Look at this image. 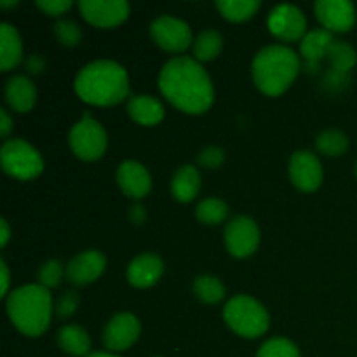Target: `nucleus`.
<instances>
[{
  "label": "nucleus",
  "instance_id": "20",
  "mask_svg": "<svg viewBox=\"0 0 357 357\" xmlns=\"http://www.w3.org/2000/svg\"><path fill=\"white\" fill-rule=\"evenodd\" d=\"M6 100L14 112H30L37 101V89L24 75H14L6 84Z\"/></svg>",
  "mask_w": 357,
  "mask_h": 357
},
{
  "label": "nucleus",
  "instance_id": "22",
  "mask_svg": "<svg viewBox=\"0 0 357 357\" xmlns=\"http://www.w3.org/2000/svg\"><path fill=\"white\" fill-rule=\"evenodd\" d=\"M23 58V42L16 28L9 23L0 24V68L9 72Z\"/></svg>",
  "mask_w": 357,
  "mask_h": 357
},
{
  "label": "nucleus",
  "instance_id": "3",
  "mask_svg": "<svg viewBox=\"0 0 357 357\" xmlns=\"http://www.w3.org/2000/svg\"><path fill=\"white\" fill-rule=\"evenodd\" d=\"M300 68L302 63L291 47L274 44L258 51L251 65V73L261 93L279 96L295 82Z\"/></svg>",
  "mask_w": 357,
  "mask_h": 357
},
{
  "label": "nucleus",
  "instance_id": "26",
  "mask_svg": "<svg viewBox=\"0 0 357 357\" xmlns=\"http://www.w3.org/2000/svg\"><path fill=\"white\" fill-rule=\"evenodd\" d=\"M220 14L229 21H246L260 9L258 0H218L216 2Z\"/></svg>",
  "mask_w": 357,
  "mask_h": 357
},
{
  "label": "nucleus",
  "instance_id": "39",
  "mask_svg": "<svg viewBox=\"0 0 357 357\" xmlns=\"http://www.w3.org/2000/svg\"><path fill=\"white\" fill-rule=\"evenodd\" d=\"M28 68H30L31 72H40V70L44 68V61H42L38 56H31L30 61H28Z\"/></svg>",
  "mask_w": 357,
  "mask_h": 357
},
{
  "label": "nucleus",
  "instance_id": "19",
  "mask_svg": "<svg viewBox=\"0 0 357 357\" xmlns=\"http://www.w3.org/2000/svg\"><path fill=\"white\" fill-rule=\"evenodd\" d=\"M335 38L331 31L324 30V28H316V30L309 31L305 37L300 42V51H302L303 59L309 72H316L317 66L321 65L328 54V49L333 44Z\"/></svg>",
  "mask_w": 357,
  "mask_h": 357
},
{
  "label": "nucleus",
  "instance_id": "10",
  "mask_svg": "<svg viewBox=\"0 0 357 357\" xmlns=\"http://www.w3.org/2000/svg\"><path fill=\"white\" fill-rule=\"evenodd\" d=\"M84 20L98 28H114L128 20L129 3L124 0H80Z\"/></svg>",
  "mask_w": 357,
  "mask_h": 357
},
{
  "label": "nucleus",
  "instance_id": "2",
  "mask_svg": "<svg viewBox=\"0 0 357 357\" xmlns=\"http://www.w3.org/2000/svg\"><path fill=\"white\" fill-rule=\"evenodd\" d=\"M75 93L82 101L98 107L117 105L128 96L129 77L119 63L98 59L79 72L75 79Z\"/></svg>",
  "mask_w": 357,
  "mask_h": 357
},
{
  "label": "nucleus",
  "instance_id": "29",
  "mask_svg": "<svg viewBox=\"0 0 357 357\" xmlns=\"http://www.w3.org/2000/svg\"><path fill=\"white\" fill-rule=\"evenodd\" d=\"M349 139L347 136L337 129H330L317 136L316 149L324 155H342L347 150Z\"/></svg>",
  "mask_w": 357,
  "mask_h": 357
},
{
  "label": "nucleus",
  "instance_id": "37",
  "mask_svg": "<svg viewBox=\"0 0 357 357\" xmlns=\"http://www.w3.org/2000/svg\"><path fill=\"white\" fill-rule=\"evenodd\" d=\"M0 274H2V293H0V296H6L7 293H9V282H10L9 268H7L6 261H0Z\"/></svg>",
  "mask_w": 357,
  "mask_h": 357
},
{
  "label": "nucleus",
  "instance_id": "18",
  "mask_svg": "<svg viewBox=\"0 0 357 357\" xmlns=\"http://www.w3.org/2000/svg\"><path fill=\"white\" fill-rule=\"evenodd\" d=\"M164 264L157 255L145 253L136 257L128 267V281L136 288H150L160 279Z\"/></svg>",
  "mask_w": 357,
  "mask_h": 357
},
{
  "label": "nucleus",
  "instance_id": "30",
  "mask_svg": "<svg viewBox=\"0 0 357 357\" xmlns=\"http://www.w3.org/2000/svg\"><path fill=\"white\" fill-rule=\"evenodd\" d=\"M257 357H300V352L293 342L286 338H272L261 345Z\"/></svg>",
  "mask_w": 357,
  "mask_h": 357
},
{
  "label": "nucleus",
  "instance_id": "5",
  "mask_svg": "<svg viewBox=\"0 0 357 357\" xmlns=\"http://www.w3.org/2000/svg\"><path fill=\"white\" fill-rule=\"evenodd\" d=\"M223 319L234 333L244 338H258L268 330V312L251 296H234L223 309Z\"/></svg>",
  "mask_w": 357,
  "mask_h": 357
},
{
  "label": "nucleus",
  "instance_id": "13",
  "mask_svg": "<svg viewBox=\"0 0 357 357\" xmlns=\"http://www.w3.org/2000/svg\"><path fill=\"white\" fill-rule=\"evenodd\" d=\"M139 331H142V326H139L138 317L129 312L117 314L108 321L103 330L105 347L115 352L126 351L138 340Z\"/></svg>",
  "mask_w": 357,
  "mask_h": 357
},
{
  "label": "nucleus",
  "instance_id": "14",
  "mask_svg": "<svg viewBox=\"0 0 357 357\" xmlns=\"http://www.w3.org/2000/svg\"><path fill=\"white\" fill-rule=\"evenodd\" d=\"M316 17L328 31H349L356 23V7L349 0H317Z\"/></svg>",
  "mask_w": 357,
  "mask_h": 357
},
{
  "label": "nucleus",
  "instance_id": "33",
  "mask_svg": "<svg viewBox=\"0 0 357 357\" xmlns=\"http://www.w3.org/2000/svg\"><path fill=\"white\" fill-rule=\"evenodd\" d=\"M77 307H79V295L75 291H65L58 298L54 309L59 317H68L75 312Z\"/></svg>",
  "mask_w": 357,
  "mask_h": 357
},
{
  "label": "nucleus",
  "instance_id": "8",
  "mask_svg": "<svg viewBox=\"0 0 357 357\" xmlns=\"http://www.w3.org/2000/svg\"><path fill=\"white\" fill-rule=\"evenodd\" d=\"M268 30L284 42L300 40L307 35L305 14L291 3H279L268 14Z\"/></svg>",
  "mask_w": 357,
  "mask_h": 357
},
{
  "label": "nucleus",
  "instance_id": "27",
  "mask_svg": "<svg viewBox=\"0 0 357 357\" xmlns=\"http://www.w3.org/2000/svg\"><path fill=\"white\" fill-rule=\"evenodd\" d=\"M194 295L201 302L213 305V303H218L223 300V296H225V286L215 275H201L194 282Z\"/></svg>",
  "mask_w": 357,
  "mask_h": 357
},
{
  "label": "nucleus",
  "instance_id": "11",
  "mask_svg": "<svg viewBox=\"0 0 357 357\" xmlns=\"http://www.w3.org/2000/svg\"><path fill=\"white\" fill-rule=\"evenodd\" d=\"M225 244L230 255L237 258H246L257 251L260 244V230L257 223L248 216H237L227 225Z\"/></svg>",
  "mask_w": 357,
  "mask_h": 357
},
{
  "label": "nucleus",
  "instance_id": "1",
  "mask_svg": "<svg viewBox=\"0 0 357 357\" xmlns=\"http://www.w3.org/2000/svg\"><path fill=\"white\" fill-rule=\"evenodd\" d=\"M159 89L171 105L187 114H202L215 100L211 77L195 58L169 59L159 73Z\"/></svg>",
  "mask_w": 357,
  "mask_h": 357
},
{
  "label": "nucleus",
  "instance_id": "12",
  "mask_svg": "<svg viewBox=\"0 0 357 357\" xmlns=\"http://www.w3.org/2000/svg\"><path fill=\"white\" fill-rule=\"evenodd\" d=\"M289 178L303 192H314L323 183V166L316 153L300 150L289 159Z\"/></svg>",
  "mask_w": 357,
  "mask_h": 357
},
{
  "label": "nucleus",
  "instance_id": "43",
  "mask_svg": "<svg viewBox=\"0 0 357 357\" xmlns=\"http://www.w3.org/2000/svg\"><path fill=\"white\" fill-rule=\"evenodd\" d=\"M356 176H357V164H356Z\"/></svg>",
  "mask_w": 357,
  "mask_h": 357
},
{
  "label": "nucleus",
  "instance_id": "31",
  "mask_svg": "<svg viewBox=\"0 0 357 357\" xmlns=\"http://www.w3.org/2000/svg\"><path fill=\"white\" fill-rule=\"evenodd\" d=\"M66 278V268L58 260H49L38 271V281L44 288H56L61 282V279Z\"/></svg>",
  "mask_w": 357,
  "mask_h": 357
},
{
  "label": "nucleus",
  "instance_id": "41",
  "mask_svg": "<svg viewBox=\"0 0 357 357\" xmlns=\"http://www.w3.org/2000/svg\"><path fill=\"white\" fill-rule=\"evenodd\" d=\"M87 357H119V356L110 354V352H94V354L87 356Z\"/></svg>",
  "mask_w": 357,
  "mask_h": 357
},
{
  "label": "nucleus",
  "instance_id": "28",
  "mask_svg": "<svg viewBox=\"0 0 357 357\" xmlns=\"http://www.w3.org/2000/svg\"><path fill=\"white\" fill-rule=\"evenodd\" d=\"M229 215V206L222 201V199L209 197L199 202L197 209H195V216L199 222L206 223V225H218Z\"/></svg>",
  "mask_w": 357,
  "mask_h": 357
},
{
  "label": "nucleus",
  "instance_id": "32",
  "mask_svg": "<svg viewBox=\"0 0 357 357\" xmlns=\"http://www.w3.org/2000/svg\"><path fill=\"white\" fill-rule=\"evenodd\" d=\"M54 33L58 37V40L61 42L63 45H68V47H73L80 42L82 38V30L77 23L70 20H59L58 23L54 24Z\"/></svg>",
  "mask_w": 357,
  "mask_h": 357
},
{
  "label": "nucleus",
  "instance_id": "6",
  "mask_svg": "<svg viewBox=\"0 0 357 357\" xmlns=\"http://www.w3.org/2000/svg\"><path fill=\"white\" fill-rule=\"evenodd\" d=\"M0 160L7 174L17 180H33L44 171V159L24 139H7L0 150Z\"/></svg>",
  "mask_w": 357,
  "mask_h": 357
},
{
  "label": "nucleus",
  "instance_id": "36",
  "mask_svg": "<svg viewBox=\"0 0 357 357\" xmlns=\"http://www.w3.org/2000/svg\"><path fill=\"white\" fill-rule=\"evenodd\" d=\"M10 129H13V121H10L9 114L6 110H0V135H2V138L9 136Z\"/></svg>",
  "mask_w": 357,
  "mask_h": 357
},
{
  "label": "nucleus",
  "instance_id": "9",
  "mask_svg": "<svg viewBox=\"0 0 357 357\" xmlns=\"http://www.w3.org/2000/svg\"><path fill=\"white\" fill-rule=\"evenodd\" d=\"M153 42L164 51L181 52L192 44V30L185 21L174 16H160L150 24Z\"/></svg>",
  "mask_w": 357,
  "mask_h": 357
},
{
  "label": "nucleus",
  "instance_id": "40",
  "mask_svg": "<svg viewBox=\"0 0 357 357\" xmlns=\"http://www.w3.org/2000/svg\"><path fill=\"white\" fill-rule=\"evenodd\" d=\"M131 218L135 223H143V220H145V211H143L142 206H135V208H132Z\"/></svg>",
  "mask_w": 357,
  "mask_h": 357
},
{
  "label": "nucleus",
  "instance_id": "25",
  "mask_svg": "<svg viewBox=\"0 0 357 357\" xmlns=\"http://www.w3.org/2000/svg\"><path fill=\"white\" fill-rule=\"evenodd\" d=\"M223 47V37L216 30H204L195 37L194 56L197 61H211Z\"/></svg>",
  "mask_w": 357,
  "mask_h": 357
},
{
  "label": "nucleus",
  "instance_id": "38",
  "mask_svg": "<svg viewBox=\"0 0 357 357\" xmlns=\"http://www.w3.org/2000/svg\"><path fill=\"white\" fill-rule=\"evenodd\" d=\"M0 246L6 248V244L9 243V237H10V229H9V223L6 222V220H2L0 222Z\"/></svg>",
  "mask_w": 357,
  "mask_h": 357
},
{
  "label": "nucleus",
  "instance_id": "16",
  "mask_svg": "<svg viewBox=\"0 0 357 357\" xmlns=\"http://www.w3.org/2000/svg\"><path fill=\"white\" fill-rule=\"evenodd\" d=\"M105 267H107V258L103 253L96 250L84 251L66 265V281L75 286L89 284L103 274Z\"/></svg>",
  "mask_w": 357,
  "mask_h": 357
},
{
  "label": "nucleus",
  "instance_id": "42",
  "mask_svg": "<svg viewBox=\"0 0 357 357\" xmlns=\"http://www.w3.org/2000/svg\"><path fill=\"white\" fill-rule=\"evenodd\" d=\"M17 2H6V0H2V2H0V6L2 7H13V6H16Z\"/></svg>",
  "mask_w": 357,
  "mask_h": 357
},
{
  "label": "nucleus",
  "instance_id": "4",
  "mask_svg": "<svg viewBox=\"0 0 357 357\" xmlns=\"http://www.w3.org/2000/svg\"><path fill=\"white\" fill-rule=\"evenodd\" d=\"M7 314L21 333L26 337H40L51 324V293L40 284L21 286L7 296Z\"/></svg>",
  "mask_w": 357,
  "mask_h": 357
},
{
  "label": "nucleus",
  "instance_id": "15",
  "mask_svg": "<svg viewBox=\"0 0 357 357\" xmlns=\"http://www.w3.org/2000/svg\"><path fill=\"white\" fill-rule=\"evenodd\" d=\"M326 59L331 65L326 73V84L331 89H342L349 82V73L357 63L354 47L344 40H335L328 49Z\"/></svg>",
  "mask_w": 357,
  "mask_h": 357
},
{
  "label": "nucleus",
  "instance_id": "34",
  "mask_svg": "<svg viewBox=\"0 0 357 357\" xmlns=\"http://www.w3.org/2000/svg\"><path fill=\"white\" fill-rule=\"evenodd\" d=\"M223 159H225V153H223V150L218 149V146H206L197 157L199 164L204 167H209V169L218 167L220 164L223 162Z\"/></svg>",
  "mask_w": 357,
  "mask_h": 357
},
{
  "label": "nucleus",
  "instance_id": "35",
  "mask_svg": "<svg viewBox=\"0 0 357 357\" xmlns=\"http://www.w3.org/2000/svg\"><path fill=\"white\" fill-rule=\"evenodd\" d=\"M37 7L49 16H61L72 7V2L70 0H37Z\"/></svg>",
  "mask_w": 357,
  "mask_h": 357
},
{
  "label": "nucleus",
  "instance_id": "23",
  "mask_svg": "<svg viewBox=\"0 0 357 357\" xmlns=\"http://www.w3.org/2000/svg\"><path fill=\"white\" fill-rule=\"evenodd\" d=\"M199 188H201V174H199L197 167L187 164L174 173L173 181H171V192L176 201L190 202L192 199H195Z\"/></svg>",
  "mask_w": 357,
  "mask_h": 357
},
{
  "label": "nucleus",
  "instance_id": "21",
  "mask_svg": "<svg viewBox=\"0 0 357 357\" xmlns=\"http://www.w3.org/2000/svg\"><path fill=\"white\" fill-rule=\"evenodd\" d=\"M128 112L132 121L142 126H155L164 119L162 103L149 94L132 96L128 101Z\"/></svg>",
  "mask_w": 357,
  "mask_h": 357
},
{
  "label": "nucleus",
  "instance_id": "24",
  "mask_svg": "<svg viewBox=\"0 0 357 357\" xmlns=\"http://www.w3.org/2000/svg\"><path fill=\"white\" fill-rule=\"evenodd\" d=\"M58 345L70 356L82 357L89 352L91 338L84 328L75 326V324H66L58 331Z\"/></svg>",
  "mask_w": 357,
  "mask_h": 357
},
{
  "label": "nucleus",
  "instance_id": "7",
  "mask_svg": "<svg viewBox=\"0 0 357 357\" xmlns=\"http://www.w3.org/2000/svg\"><path fill=\"white\" fill-rule=\"evenodd\" d=\"M68 143L79 159L96 160L107 150L108 139L103 126L86 114L70 131Z\"/></svg>",
  "mask_w": 357,
  "mask_h": 357
},
{
  "label": "nucleus",
  "instance_id": "17",
  "mask_svg": "<svg viewBox=\"0 0 357 357\" xmlns=\"http://www.w3.org/2000/svg\"><path fill=\"white\" fill-rule=\"evenodd\" d=\"M117 183L126 195L142 199L152 188V178L146 167L136 160H126L117 169Z\"/></svg>",
  "mask_w": 357,
  "mask_h": 357
}]
</instances>
